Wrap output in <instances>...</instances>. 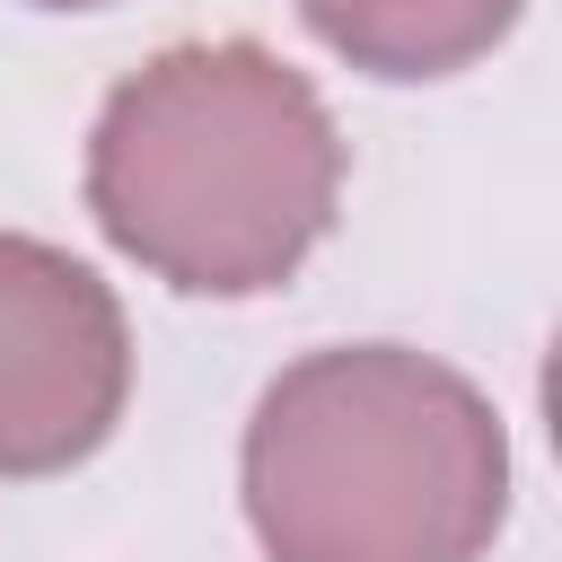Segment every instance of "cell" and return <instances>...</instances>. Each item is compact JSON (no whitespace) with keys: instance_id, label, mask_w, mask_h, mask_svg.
<instances>
[{"instance_id":"cell-3","label":"cell","mask_w":562,"mask_h":562,"mask_svg":"<svg viewBox=\"0 0 562 562\" xmlns=\"http://www.w3.org/2000/svg\"><path fill=\"white\" fill-rule=\"evenodd\" d=\"M132 342L105 281L35 237H0V474L88 457L123 413Z\"/></svg>"},{"instance_id":"cell-2","label":"cell","mask_w":562,"mask_h":562,"mask_svg":"<svg viewBox=\"0 0 562 562\" xmlns=\"http://www.w3.org/2000/svg\"><path fill=\"white\" fill-rule=\"evenodd\" d=\"M501 509V422L422 351H316L255 404L246 518L272 562H474Z\"/></svg>"},{"instance_id":"cell-4","label":"cell","mask_w":562,"mask_h":562,"mask_svg":"<svg viewBox=\"0 0 562 562\" xmlns=\"http://www.w3.org/2000/svg\"><path fill=\"white\" fill-rule=\"evenodd\" d=\"M307 26L378 70V79H439V70H465L474 53H492L518 18V0H299Z\"/></svg>"},{"instance_id":"cell-5","label":"cell","mask_w":562,"mask_h":562,"mask_svg":"<svg viewBox=\"0 0 562 562\" xmlns=\"http://www.w3.org/2000/svg\"><path fill=\"white\" fill-rule=\"evenodd\" d=\"M44 9H97V0H44Z\"/></svg>"},{"instance_id":"cell-1","label":"cell","mask_w":562,"mask_h":562,"mask_svg":"<svg viewBox=\"0 0 562 562\" xmlns=\"http://www.w3.org/2000/svg\"><path fill=\"white\" fill-rule=\"evenodd\" d=\"M342 140L316 88L255 44H176L123 79L88 140L105 237L176 290L246 299L325 237Z\"/></svg>"}]
</instances>
